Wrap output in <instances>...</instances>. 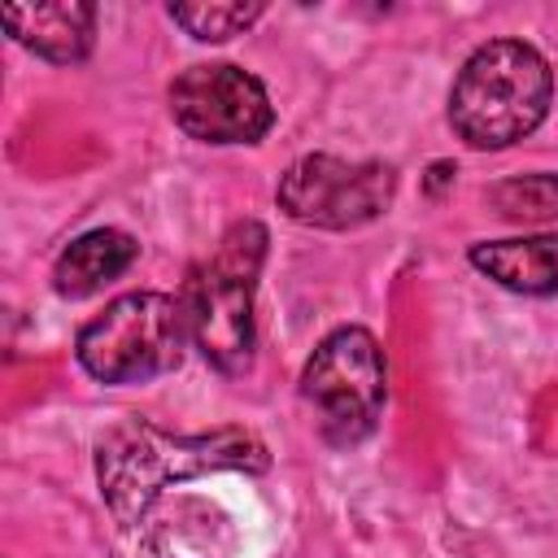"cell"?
Here are the masks:
<instances>
[{
  "instance_id": "obj_1",
  "label": "cell",
  "mask_w": 558,
  "mask_h": 558,
  "mask_svg": "<svg viewBox=\"0 0 558 558\" xmlns=\"http://www.w3.org/2000/svg\"><path fill=\"white\" fill-rule=\"evenodd\" d=\"M266 466H270L266 445L244 427H222L205 436H170L153 423H131V427H118L96 453L100 497L126 527H135L170 484L201 480L214 471L257 475Z\"/></svg>"
},
{
  "instance_id": "obj_2",
  "label": "cell",
  "mask_w": 558,
  "mask_h": 558,
  "mask_svg": "<svg viewBox=\"0 0 558 558\" xmlns=\"http://www.w3.org/2000/svg\"><path fill=\"white\" fill-rule=\"evenodd\" d=\"M549 100L554 74L545 57L523 39H488L453 78L449 126L471 148H510L545 122Z\"/></svg>"
},
{
  "instance_id": "obj_3",
  "label": "cell",
  "mask_w": 558,
  "mask_h": 558,
  "mask_svg": "<svg viewBox=\"0 0 558 558\" xmlns=\"http://www.w3.org/2000/svg\"><path fill=\"white\" fill-rule=\"evenodd\" d=\"M266 244H270L266 227L244 218L227 227L214 257L192 266L183 279L179 305L187 318V336L205 353V362H214L222 375H244L253 366V344H257L253 296H257Z\"/></svg>"
},
{
  "instance_id": "obj_4",
  "label": "cell",
  "mask_w": 558,
  "mask_h": 558,
  "mask_svg": "<svg viewBox=\"0 0 558 558\" xmlns=\"http://www.w3.org/2000/svg\"><path fill=\"white\" fill-rule=\"evenodd\" d=\"M187 318L179 296L126 292L109 301L74 340L78 366L100 384H144L179 366L187 344Z\"/></svg>"
},
{
  "instance_id": "obj_5",
  "label": "cell",
  "mask_w": 558,
  "mask_h": 558,
  "mask_svg": "<svg viewBox=\"0 0 558 558\" xmlns=\"http://www.w3.org/2000/svg\"><path fill=\"white\" fill-rule=\"evenodd\" d=\"M301 397L331 445L366 440L388 397V366L379 340L366 327H336L331 336H323L301 371Z\"/></svg>"
},
{
  "instance_id": "obj_6",
  "label": "cell",
  "mask_w": 558,
  "mask_h": 558,
  "mask_svg": "<svg viewBox=\"0 0 558 558\" xmlns=\"http://www.w3.org/2000/svg\"><path fill=\"white\" fill-rule=\"evenodd\" d=\"M397 196V170L388 161H344L331 153H310L279 174L275 201L292 222L349 231L379 218Z\"/></svg>"
},
{
  "instance_id": "obj_7",
  "label": "cell",
  "mask_w": 558,
  "mask_h": 558,
  "mask_svg": "<svg viewBox=\"0 0 558 558\" xmlns=\"http://www.w3.org/2000/svg\"><path fill=\"white\" fill-rule=\"evenodd\" d=\"M170 118L201 144H257L275 126V105L257 74L205 61L170 83Z\"/></svg>"
},
{
  "instance_id": "obj_8",
  "label": "cell",
  "mask_w": 558,
  "mask_h": 558,
  "mask_svg": "<svg viewBox=\"0 0 558 558\" xmlns=\"http://www.w3.org/2000/svg\"><path fill=\"white\" fill-rule=\"evenodd\" d=\"M4 31L44 61L74 65L92 52L96 4L52 0V4H4Z\"/></svg>"
},
{
  "instance_id": "obj_9",
  "label": "cell",
  "mask_w": 558,
  "mask_h": 558,
  "mask_svg": "<svg viewBox=\"0 0 558 558\" xmlns=\"http://www.w3.org/2000/svg\"><path fill=\"white\" fill-rule=\"evenodd\" d=\"M140 257V244L118 231V227H96V231H83L78 240L65 244V253L57 257L52 266V288L70 301H83L92 292H100L105 283L122 279Z\"/></svg>"
},
{
  "instance_id": "obj_10",
  "label": "cell",
  "mask_w": 558,
  "mask_h": 558,
  "mask_svg": "<svg viewBox=\"0 0 558 558\" xmlns=\"http://www.w3.org/2000/svg\"><path fill=\"white\" fill-rule=\"evenodd\" d=\"M471 266L493 283L523 296L558 292V235H523V240H480L471 244Z\"/></svg>"
},
{
  "instance_id": "obj_11",
  "label": "cell",
  "mask_w": 558,
  "mask_h": 558,
  "mask_svg": "<svg viewBox=\"0 0 558 558\" xmlns=\"http://www.w3.org/2000/svg\"><path fill=\"white\" fill-rule=\"evenodd\" d=\"M488 205L506 222H549L558 218V174L536 170V174L501 179L488 187Z\"/></svg>"
},
{
  "instance_id": "obj_12",
  "label": "cell",
  "mask_w": 558,
  "mask_h": 558,
  "mask_svg": "<svg viewBox=\"0 0 558 558\" xmlns=\"http://www.w3.org/2000/svg\"><path fill=\"white\" fill-rule=\"evenodd\" d=\"M262 17L257 0H196V4H170V22H179L201 44H222L240 31H248Z\"/></svg>"
}]
</instances>
